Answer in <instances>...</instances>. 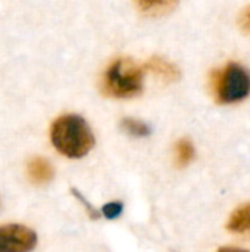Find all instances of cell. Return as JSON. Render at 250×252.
Here are the masks:
<instances>
[{
    "instance_id": "7c38bea8",
    "label": "cell",
    "mask_w": 250,
    "mask_h": 252,
    "mask_svg": "<svg viewBox=\"0 0 250 252\" xmlns=\"http://www.w3.org/2000/svg\"><path fill=\"white\" fill-rule=\"evenodd\" d=\"M239 24H240V28H242L245 32L250 34V6L249 7H246V9L243 10V13L240 15Z\"/></svg>"
},
{
    "instance_id": "6da1fadb",
    "label": "cell",
    "mask_w": 250,
    "mask_h": 252,
    "mask_svg": "<svg viewBox=\"0 0 250 252\" xmlns=\"http://www.w3.org/2000/svg\"><path fill=\"white\" fill-rule=\"evenodd\" d=\"M53 146L68 158H83L94 146V136L90 126L78 115H63L52 126Z\"/></svg>"
},
{
    "instance_id": "7a4b0ae2",
    "label": "cell",
    "mask_w": 250,
    "mask_h": 252,
    "mask_svg": "<svg viewBox=\"0 0 250 252\" xmlns=\"http://www.w3.org/2000/svg\"><path fill=\"white\" fill-rule=\"evenodd\" d=\"M105 87L115 97H133L143 89V69L131 59H118L105 74Z\"/></svg>"
},
{
    "instance_id": "5b68a950",
    "label": "cell",
    "mask_w": 250,
    "mask_h": 252,
    "mask_svg": "<svg viewBox=\"0 0 250 252\" xmlns=\"http://www.w3.org/2000/svg\"><path fill=\"white\" fill-rule=\"evenodd\" d=\"M147 69L153 72L159 80L164 83H174L180 78V69L175 63L171 61L162 58V56H155L147 62Z\"/></svg>"
},
{
    "instance_id": "3957f363",
    "label": "cell",
    "mask_w": 250,
    "mask_h": 252,
    "mask_svg": "<svg viewBox=\"0 0 250 252\" xmlns=\"http://www.w3.org/2000/svg\"><path fill=\"white\" fill-rule=\"evenodd\" d=\"M218 102L237 103L250 94V72L240 63H228L214 77Z\"/></svg>"
},
{
    "instance_id": "277c9868",
    "label": "cell",
    "mask_w": 250,
    "mask_h": 252,
    "mask_svg": "<svg viewBox=\"0 0 250 252\" xmlns=\"http://www.w3.org/2000/svg\"><path fill=\"white\" fill-rule=\"evenodd\" d=\"M37 244V235L22 224L0 227V252L29 251Z\"/></svg>"
},
{
    "instance_id": "9c48e42d",
    "label": "cell",
    "mask_w": 250,
    "mask_h": 252,
    "mask_svg": "<svg viewBox=\"0 0 250 252\" xmlns=\"http://www.w3.org/2000/svg\"><path fill=\"white\" fill-rule=\"evenodd\" d=\"M121 127L128 136L137 137V139L147 137L152 133V128L147 123L141 120H136V118H124L121 123Z\"/></svg>"
},
{
    "instance_id": "ba28073f",
    "label": "cell",
    "mask_w": 250,
    "mask_h": 252,
    "mask_svg": "<svg viewBox=\"0 0 250 252\" xmlns=\"http://www.w3.org/2000/svg\"><path fill=\"white\" fill-rule=\"evenodd\" d=\"M28 176L37 185L47 183L53 179V167L44 158H34L28 164Z\"/></svg>"
},
{
    "instance_id": "52a82bcc",
    "label": "cell",
    "mask_w": 250,
    "mask_h": 252,
    "mask_svg": "<svg viewBox=\"0 0 250 252\" xmlns=\"http://www.w3.org/2000/svg\"><path fill=\"white\" fill-rule=\"evenodd\" d=\"M227 229L231 233L237 235H250V204L239 207L227 223Z\"/></svg>"
},
{
    "instance_id": "30bf717a",
    "label": "cell",
    "mask_w": 250,
    "mask_h": 252,
    "mask_svg": "<svg viewBox=\"0 0 250 252\" xmlns=\"http://www.w3.org/2000/svg\"><path fill=\"white\" fill-rule=\"evenodd\" d=\"M174 158L178 167H187L193 158H194V146L192 143V140L189 139H181L177 145H175V151H174Z\"/></svg>"
},
{
    "instance_id": "8fae6325",
    "label": "cell",
    "mask_w": 250,
    "mask_h": 252,
    "mask_svg": "<svg viewBox=\"0 0 250 252\" xmlns=\"http://www.w3.org/2000/svg\"><path fill=\"white\" fill-rule=\"evenodd\" d=\"M122 204L121 202H109L102 208V214L103 217H106L108 220H113L116 217H119L122 214Z\"/></svg>"
},
{
    "instance_id": "8992f818",
    "label": "cell",
    "mask_w": 250,
    "mask_h": 252,
    "mask_svg": "<svg viewBox=\"0 0 250 252\" xmlns=\"http://www.w3.org/2000/svg\"><path fill=\"white\" fill-rule=\"evenodd\" d=\"M180 0H136L141 13L149 16H162L171 13Z\"/></svg>"
}]
</instances>
